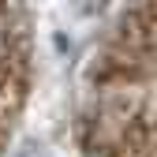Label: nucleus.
<instances>
[{
    "label": "nucleus",
    "mask_w": 157,
    "mask_h": 157,
    "mask_svg": "<svg viewBox=\"0 0 157 157\" xmlns=\"http://www.w3.org/2000/svg\"><path fill=\"white\" fill-rule=\"evenodd\" d=\"M11 157H56V150H52V146H45L41 139H23V142L15 146V153H11Z\"/></svg>",
    "instance_id": "f257e3e1"
}]
</instances>
